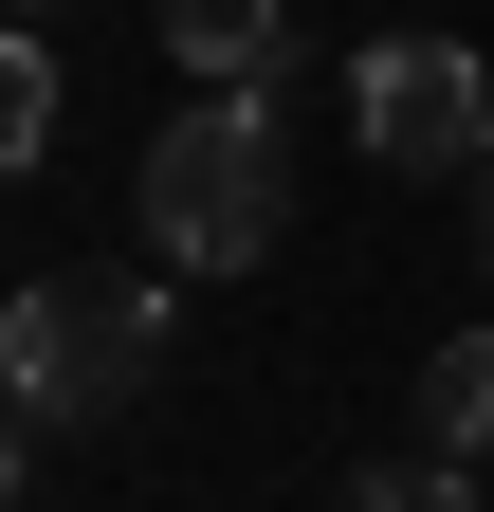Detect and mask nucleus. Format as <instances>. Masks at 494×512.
<instances>
[{"label": "nucleus", "instance_id": "6", "mask_svg": "<svg viewBox=\"0 0 494 512\" xmlns=\"http://www.w3.org/2000/svg\"><path fill=\"white\" fill-rule=\"evenodd\" d=\"M330 512H476V458H421V439H403V458H366Z\"/></svg>", "mask_w": 494, "mask_h": 512}, {"label": "nucleus", "instance_id": "8", "mask_svg": "<svg viewBox=\"0 0 494 512\" xmlns=\"http://www.w3.org/2000/svg\"><path fill=\"white\" fill-rule=\"evenodd\" d=\"M476 256H494V165H476Z\"/></svg>", "mask_w": 494, "mask_h": 512}, {"label": "nucleus", "instance_id": "5", "mask_svg": "<svg viewBox=\"0 0 494 512\" xmlns=\"http://www.w3.org/2000/svg\"><path fill=\"white\" fill-rule=\"evenodd\" d=\"M147 19H165L183 74H220V92H257L275 55H293V0H147Z\"/></svg>", "mask_w": 494, "mask_h": 512}, {"label": "nucleus", "instance_id": "4", "mask_svg": "<svg viewBox=\"0 0 494 512\" xmlns=\"http://www.w3.org/2000/svg\"><path fill=\"white\" fill-rule=\"evenodd\" d=\"M403 439H421V458H494V330H440V348H421Z\"/></svg>", "mask_w": 494, "mask_h": 512}, {"label": "nucleus", "instance_id": "1", "mask_svg": "<svg viewBox=\"0 0 494 512\" xmlns=\"http://www.w3.org/2000/svg\"><path fill=\"white\" fill-rule=\"evenodd\" d=\"M129 220L165 275H257V256L293 238V147H275V74L257 92H202V110H165L147 128V165H129Z\"/></svg>", "mask_w": 494, "mask_h": 512}, {"label": "nucleus", "instance_id": "7", "mask_svg": "<svg viewBox=\"0 0 494 512\" xmlns=\"http://www.w3.org/2000/svg\"><path fill=\"white\" fill-rule=\"evenodd\" d=\"M37 147H55V55L19 37V55H0V165H37Z\"/></svg>", "mask_w": 494, "mask_h": 512}, {"label": "nucleus", "instance_id": "9", "mask_svg": "<svg viewBox=\"0 0 494 512\" xmlns=\"http://www.w3.org/2000/svg\"><path fill=\"white\" fill-rule=\"evenodd\" d=\"M19 19H37V0H19Z\"/></svg>", "mask_w": 494, "mask_h": 512}, {"label": "nucleus", "instance_id": "3", "mask_svg": "<svg viewBox=\"0 0 494 512\" xmlns=\"http://www.w3.org/2000/svg\"><path fill=\"white\" fill-rule=\"evenodd\" d=\"M348 128H366L385 183H476L494 165V55H458V37H366L348 55Z\"/></svg>", "mask_w": 494, "mask_h": 512}, {"label": "nucleus", "instance_id": "2", "mask_svg": "<svg viewBox=\"0 0 494 512\" xmlns=\"http://www.w3.org/2000/svg\"><path fill=\"white\" fill-rule=\"evenodd\" d=\"M0 384H19V439L129 421L165 384V275H37L0 311Z\"/></svg>", "mask_w": 494, "mask_h": 512}]
</instances>
